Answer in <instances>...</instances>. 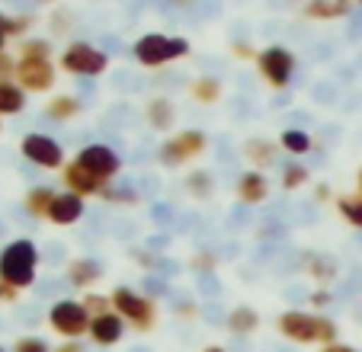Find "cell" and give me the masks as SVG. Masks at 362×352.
Here are the masks:
<instances>
[{
	"label": "cell",
	"instance_id": "obj_1",
	"mask_svg": "<svg viewBox=\"0 0 362 352\" xmlns=\"http://www.w3.org/2000/svg\"><path fill=\"white\" fill-rule=\"evenodd\" d=\"M35 266H39V250L33 240L20 237L0 250V288L4 298L13 301L20 288H29L35 282Z\"/></svg>",
	"mask_w": 362,
	"mask_h": 352
},
{
	"label": "cell",
	"instance_id": "obj_2",
	"mask_svg": "<svg viewBox=\"0 0 362 352\" xmlns=\"http://www.w3.org/2000/svg\"><path fill=\"white\" fill-rule=\"evenodd\" d=\"M276 327L292 343H324V346L337 343V324L330 317H324V314L286 311V314H279Z\"/></svg>",
	"mask_w": 362,
	"mask_h": 352
},
{
	"label": "cell",
	"instance_id": "obj_3",
	"mask_svg": "<svg viewBox=\"0 0 362 352\" xmlns=\"http://www.w3.org/2000/svg\"><path fill=\"white\" fill-rule=\"evenodd\" d=\"M183 54H189V42L186 39H170V35H160V33H148L135 42V58L144 68H164V64L177 61Z\"/></svg>",
	"mask_w": 362,
	"mask_h": 352
},
{
	"label": "cell",
	"instance_id": "obj_4",
	"mask_svg": "<svg viewBox=\"0 0 362 352\" xmlns=\"http://www.w3.org/2000/svg\"><path fill=\"white\" fill-rule=\"evenodd\" d=\"M112 311L119 314L122 320H129L138 333H148L151 327L158 324V305L144 295H135L132 288H116L112 291Z\"/></svg>",
	"mask_w": 362,
	"mask_h": 352
},
{
	"label": "cell",
	"instance_id": "obj_5",
	"mask_svg": "<svg viewBox=\"0 0 362 352\" xmlns=\"http://www.w3.org/2000/svg\"><path fill=\"white\" fill-rule=\"evenodd\" d=\"M48 324H52V330H55L58 336H64L68 343H77V336L90 333L93 317L87 314L83 301H58V305L48 311Z\"/></svg>",
	"mask_w": 362,
	"mask_h": 352
},
{
	"label": "cell",
	"instance_id": "obj_6",
	"mask_svg": "<svg viewBox=\"0 0 362 352\" xmlns=\"http://www.w3.org/2000/svg\"><path fill=\"white\" fill-rule=\"evenodd\" d=\"M62 68L77 77H96L110 68V58H106L100 48L87 45V42H71L62 54Z\"/></svg>",
	"mask_w": 362,
	"mask_h": 352
},
{
	"label": "cell",
	"instance_id": "obj_7",
	"mask_svg": "<svg viewBox=\"0 0 362 352\" xmlns=\"http://www.w3.org/2000/svg\"><path fill=\"white\" fill-rule=\"evenodd\" d=\"M16 83H20L23 93H48L55 87V68H52V58H29L23 54L16 61Z\"/></svg>",
	"mask_w": 362,
	"mask_h": 352
},
{
	"label": "cell",
	"instance_id": "obj_8",
	"mask_svg": "<svg viewBox=\"0 0 362 352\" xmlns=\"http://www.w3.org/2000/svg\"><path fill=\"white\" fill-rule=\"evenodd\" d=\"M257 68H260L263 81L269 83V87L282 90L288 87V81H292V71H295V58L288 48L282 45H269L260 52V58H257Z\"/></svg>",
	"mask_w": 362,
	"mask_h": 352
},
{
	"label": "cell",
	"instance_id": "obj_9",
	"mask_svg": "<svg viewBox=\"0 0 362 352\" xmlns=\"http://www.w3.org/2000/svg\"><path fill=\"white\" fill-rule=\"evenodd\" d=\"M205 144H209V138H205L202 131H180V135H170L164 144H160V160H164L167 167L189 163L202 154Z\"/></svg>",
	"mask_w": 362,
	"mask_h": 352
},
{
	"label": "cell",
	"instance_id": "obj_10",
	"mask_svg": "<svg viewBox=\"0 0 362 352\" xmlns=\"http://www.w3.org/2000/svg\"><path fill=\"white\" fill-rule=\"evenodd\" d=\"M23 157L33 160L42 170H64V151L58 141H52L48 135H26L20 144Z\"/></svg>",
	"mask_w": 362,
	"mask_h": 352
},
{
	"label": "cell",
	"instance_id": "obj_11",
	"mask_svg": "<svg viewBox=\"0 0 362 352\" xmlns=\"http://www.w3.org/2000/svg\"><path fill=\"white\" fill-rule=\"evenodd\" d=\"M77 163H81L83 170H90L96 180H103V183L112 180V176L119 173V167H122L119 154L112 148H106V144H87V148L77 154Z\"/></svg>",
	"mask_w": 362,
	"mask_h": 352
},
{
	"label": "cell",
	"instance_id": "obj_12",
	"mask_svg": "<svg viewBox=\"0 0 362 352\" xmlns=\"http://www.w3.org/2000/svg\"><path fill=\"white\" fill-rule=\"evenodd\" d=\"M62 180H64V186H68V192L71 196H81V199H87V196H100L103 192V180H96L90 170H83L77 160H71L68 167L62 170Z\"/></svg>",
	"mask_w": 362,
	"mask_h": 352
},
{
	"label": "cell",
	"instance_id": "obj_13",
	"mask_svg": "<svg viewBox=\"0 0 362 352\" xmlns=\"http://www.w3.org/2000/svg\"><path fill=\"white\" fill-rule=\"evenodd\" d=\"M81 218H83V199L71 196V192H58L52 209H48V221L68 228V224H77Z\"/></svg>",
	"mask_w": 362,
	"mask_h": 352
},
{
	"label": "cell",
	"instance_id": "obj_14",
	"mask_svg": "<svg viewBox=\"0 0 362 352\" xmlns=\"http://www.w3.org/2000/svg\"><path fill=\"white\" fill-rule=\"evenodd\" d=\"M122 330H125V320L116 311L93 317V324H90V336H93L96 346H116L122 339Z\"/></svg>",
	"mask_w": 362,
	"mask_h": 352
},
{
	"label": "cell",
	"instance_id": "obj_15",
	"mask_svg": "<svg viewBox=\"0 0 362 352\" xmlns=\"http://www.w3.org/2000/svg\"><path fill=\"white\" fill-rule=\"evenodd\" d=\"M267 196H269V183H267V176H263L260 170H247V173L238 180V199L240 202L257 205Z\"/></svg>",
	"mask_w": 362,
	"mask_h": 352
},
{
	"label": "cell",
	"instance_id": "obj_16",
	"mask_svg": "<svg viewBox=\"0 0 362 352\" xmlns=\"http://www.w3.org/2000/svg\"><path fill=\"white\" fill-rule=\"evenodd\" d=\"M103 276L100 263L96 259H74V263L68 266V282L77 285V288H90V285H96Z\"/></svg>",
	"mask_w": 362,
	"mask_h": 352
},
{
	"label": "cell",
	"instance_id": "obj_17",
	"mask_svg": "<svg viewBox=\"0 0 362 352\" xmlns=\"http://www.w3.org/2000/svg\"><path fill=\"white\" fill-rule=\"evenodd\" d=\"M349 10H353V4H346V0H315V4H305V16H311V20H343Z\"/></svg>",
	"mask_w": 362,
	"mask_h": 352
},
{
	"label": "cell",
	"instance_id": "obj_18",
	"mask_svg": "<svg viewBox=\"0 0 362 352\" xmlns=\"http://www.w3.org/2000/svg\"><path fill=\"white\" fill-rule=\"evenodd\" d=\"M55 196H58V192L52 189V186H33V189L26 192V199H23V205H26L29 215H35V218H48V209H52Z\"/></svg>",
	"mask_w": 362,
	"mask_h": 352
},
{
	"label": "cell",
	"instance_id": "obj_19",
	"mask_svg": "<svg viewBox=\"0 0 362 352\" xmlns=\"http://www.w3.org/2000/svg\"><path fill=\"white\" fill-rule=\"evenodd\" d=\"M173 119H177V112H173L170 100H164V96H158V100L148 102V125L158 131H170L173 129Z\"/></svg>",
	"mask_w": 362,
	"mask_h": 352
},
{
	"label": "cell",
	"instance_id": "obj_20",
	"mask_svg": "<svg viewBox=\"0 0 362 352\" xmlns=\"http://www.w3.org/2000/svg\"><path fill=\"white\" fill-rule=\"evenodd\" d=\"M81 112V100L71 93H62V96H52L45 106V115L48 119H55V122H68V119H74V115Z\"/></svg>",
	"mask_w": 362,
	"mask_h": 352
},
{
	"label": "cell",
	"instance_id": "obj_21",
	"mask_svg": "<svg viewBox=\"0 0 362 352\" xmlns=\"http://www.w3.org/2000/svg\"><path fill=\"white\" fill-rule=\"evenodd\" d=\"M23 106H26V93L20 90V83H0V115H16L23 112Z\"/></svg>",
	"mask_w": 362,
	"mask_h": 352
},
{
	"label": "cell",
	"instance_id": "obj_22",
	"mask_svg": "<svg viewBox=\"0 0 362 352\" xmlns=\"http://www.w3.org/2000/svg\"><path fill=\"white\" fill-rule=\"evenodd\" d=\"M260 327V314L253 311V307H238V311H231V317H228V330L238 333V336H247V333H253Z\"/></svg>",
	"mask_w": 362,
	"mask_h": 352
},
{
	"label": "cell",
	"instance_id": "obj_23",
	"mask_svg": "<svg viewBox=\"0 0 362 352\" xmlns=\"http://www.w3.org/2000/svg\"><path fill=\"white\" fill-rule=\"evenodd\" d=\"M244 154L250 163H257V167H269V163L276 160V144L273 141H247L244 144Z\"/></svg>",
	"mask_w": 362,
	"mask_h": 352
},
{
	"label": "cell",
	"instance_id": "obj_24",
	"mask_svg": "<svg viewBox=\"0 0 362 352\" xmlns=\"http://www.w3.org/2000/svg\"><path fill=\"white\" fill-rule=\"evenodd\" d=\"M192 100L196 102H218L221 100V83L215 77H199L196 83L189 87Z\"/></svg>",
	"mask_w": 362,
	"mask_h": 352
},
{
	"label": "cell",
	"instance_id": "obj_25",
	"mask_svg": "<svg viewBox=\"0 0 362 352\" xmlns=\"http://www.w3.org/2000/svg\"><path fill=\"white\" fill-rule=\"evenodd\" d=\"M279 144L288 151V154H308V151H311V135L301 129H286L279 135Z\"/></svg>",
	"mask_w": 362,
	"mask_h": 352
},
{
	"label": "cell",
	"instance_id": "obj_26",
	"mask_svg": "<svg viewBox=\"0 0 362 352\" xmlns=\"http://www.w3.org/2000/svg\"><path fill=\"white\" fill-rule=\"evenodd\" d=\"M337 211H340L343 218H346L353 228L362 230V196L356 192V196H340L337 199Z\"/></svg>",
	"mask_w": 362,
	"mask_h": 352
},
{
	"label": "cell",
	"instance_id": "obj_27",
	"mask_svg": "<svg viewBox=\"0 0 362 352\" xmlns=\"http://www.w3.org/2000/svg\"><path fill=\"white\" fill-rule=\"evenodd\" d=\"M33 26V16H7V13H0V33L7 35H23L26 29Z\"/></svg>",
	"mask_w": 362,
	"mask_h": 352
},
{
	"label": "cell",
	"instance_id": "obj_28",
	"mask_svg": "<svg viewBox=\"0 0 362 352\" xmlns=\"http://www.w3.org/2000/svg\"><path fill=\"white\" fill-rule=\"evenodd\" d=\"M282 186H286V189L308 186V167H301V163H288V167L282 170Z\"/></svg>",
	"mask_w": 362,
	"mask_h": 352
},
{
	"label": "cell",
	"instance_id": "obj_29",
	"mask_svg": "<svg viewBox=\"0 0 362 352\" xmlns=\"http://www.w3.org/2000/svg\"><path fill=\"white\" fill-rule=\"evenodd\" d=\"M83 307H87L90 317H103V314H112V298H106V295H87Z\"/></svg>",
	"mask_w": 362,
	"mask_h": 352
},
{
	"label": "cell",
	"instance_id": "obj_30",
	"mask_svg": "<svg viewBox=\"0 0 362 352\" xmlns=\"http://www.w3.org/2000/svg\"><path fill=\"white\" fill-rule=\"evenodd\" d=\"M29 54V58H52V45L45 39H26L20 48V58Z\"/></svg>",
	"mask_w": 362,
	"mask_h": 352
},
{
	"label": "cell",
	"instance_id": "obj_31",
	"mask_svg": "<svg viewBox=\"0 0 362 352\" xmlns=\"http://www.w3.org/2000/svg\"><path fill=\"white\" fill-rule=\"evenodd\" d=\"M13 352H52V346L39 336H23L13 343Z\"/></svg>",
	"mask_w": 362,
	"mask_h": 352
},
{
	"label": "cell",
	"instance_id": "obj_32",
	"mask_svg": "<svg viewBox=\"0 0 362 352\" xmlns=\"http://www.w3.org/2000/svg\"><path fill=\"white\" fill-rule=\"evenodd\" d=\"M189 186L196 196H209V189H212V176L209 173H192L189 176Z\"/></svg>",
	"mask_w": 362,
	"mask_h": 352
},
{
	"label": "cell",
	"instance_id": "obj_33",
	"mask_svg": "<svg viewBox=\"0 0 362 352\" xmlns=\"http://www.w3.org/2000/svg\"><path fill=\"white\" fill-rule=\"evenodd\" d=\"M16 77V61L10 58L7 52L0 54V83H7V81H13Z\"/></svg>",
	"mask_w": 362,
	"mask_h": 352
},
{
	"label": "cell",
	"instance_id": "obj_34",
	"mask_svg": "<svg viewBox=\"0 0 362 352\" xmlns=\"http://www.w3.org/2000/svg\"><path fill=\"white\" fill-rule=\"evenodd\" d=\"M231 52H234V54H240V58H253V61L260 58V52H253V48H250V45H244V42H234Z\"/></svg>",
	"mask_w": 362,
	"mask_h": 352
},
{
	"label": "cell",
	"instance_id": "obj_35",
	"mask_svg": "<svg viewBox=\"0 0 362 352\" xmlns=\"http://www.w3.org/2000/svg\"><path fill=\"white\" fill-rule=\"evenodd\" d=\"M192 266H196V269H212L215 259L212 257H196V263H192Z\"/></svg>",
	"mask_w": 362,
	"mask_h": 352
},
{
	"label": "cell",
	"instance_id": "obj_36",
	"mask_svg": "<svg viewBox=\"0 0 362 352\" xmlns=\"http://www.w3.org/2000/svg\"><path fill=\"white\" fill-rule=\"evenodd\" d=\"M321 352H356V349H349V346H343V343H334V346H324Z\"/></svg>",
	"mask_w": 362,
	"mask_h": 352
},
{
	"label": "cell",
	"instance_id": "obj_37",
	"mask_svg": "<svg viewBox=\"0 0 362 352\" xmlns=\"http://www.w3.org/2000/svg\"><path fill=\"white\" fill-rule=\"evenodd\" d=\"M55 352H81V346H77V343H64V346H58Z\"/></svg>",
	"mask_w": 362,
	"mask_h": 352
},
{
	"label": "cell",
	"instance_id": "obj_38",
	"mask_svg": "<svg viewBox=\"0 0 362 352\" xmlns=\"http://www.w3.org/2000/svg\"><path fill=\"white\" fill-rule=\"evenodd\" d=\"M317 199H321V202H327V199H330V189H327V186H317Z\"/></svg>",
	"mask_w": 362,
	"mask_h": 352
},
{
	"label": "cell",
	"instance_id": "obj_39",
	"mask_svg": "<svg viewBox=\"0 0 362 352\" xmlns=\"http://www.w3.org/2000/svg\"><path fill=\"white\" fill-rule=\"evenodd\" d=\"M356 186H359V196H362V167H359V173H356Z\"/></svg>",
	"mask_w": 362,
	"mask_h": 352
},
{
	"label": "cell",
	"instance_id": "obj_40",
	"mask_svg": "<svg viewBox=\"0 0 362 352\" xmlns=\"http://www.w3.org/2000/svg\"><path fill=\"white\" fill-rule=\"evenodd\" d=\"M202 352H225L221 346H209V349H202Z\"/></svg>",
	"mask_w": 362,
	"mask_h": 352
},
{
	"label": "cell",
	"instance_id": "obj_41",
	"mask_svg": "<svg viewBox=\"0 0 362 352\" xmlns=\"http://www.w3.org/2000/svg\"><path fill=\"white\" fill-rule=\"evenodd\" d=\"M4 42H7V35L0 33V54H4Z\"/></svg>",
	"mask_w": 362,
	"mask_h": 352
},
{
	"label": "cell",
	"instance_id": "obj_42",
	"mask_svg": "<svg viewBox=\"0 0 362 352\" xmlns=\"http://www.w3.org/2000/svg\"><path fill=\"white\" fill-rule=\"evenodd\" d=\"M0 301H4V288H0Z\"/></svg>",
	"mask_w": 362,
	"mask_h": 352
},
{
	"label": "cell",
	"instance_id": "obj_43",
	"mask_svg": "<svg viewBox=\"0 0 362 352\" xmlns=\"http://www.w3.org/2000/svg\"><path fill=\"white\" fill-rule=\"evenodd\" d=\"M0 352H4V349H0Z\"/></svg>",
	"mask_w": 362,
	"mask_h": 352
}]
</instances>
